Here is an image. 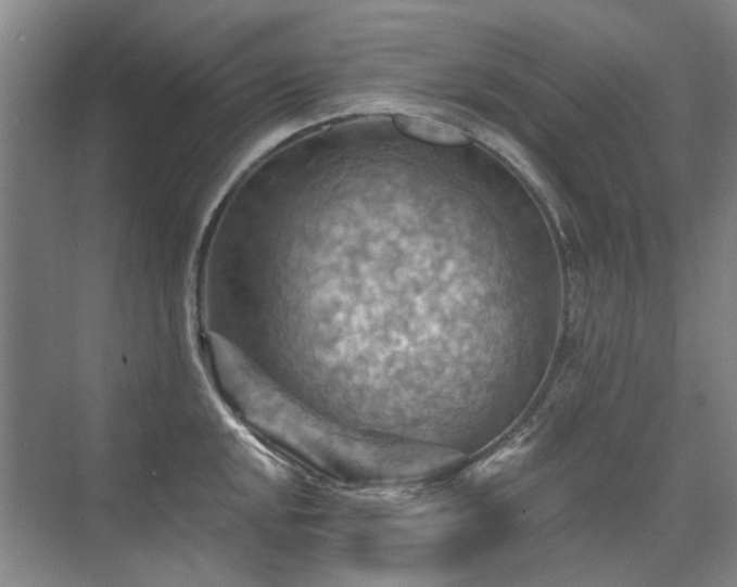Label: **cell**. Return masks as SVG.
Segmentation results:
<instances>
[{"instance_id": "1", "label": "cell", "mask_w": 737, "mask_h": 587, "mask_svg": "<svg viewBox=\"0 0 737 587\" xmlns=\"http://www.w3.org/2000/svg\"><path fill=\"white\" fill-rule=\"evenodd\" d=\"M394 123L405 136L428 144L453 146L468 142V138L456 126L435 119L399 115L394 118Z\"/></svg>"}]
</instances>
